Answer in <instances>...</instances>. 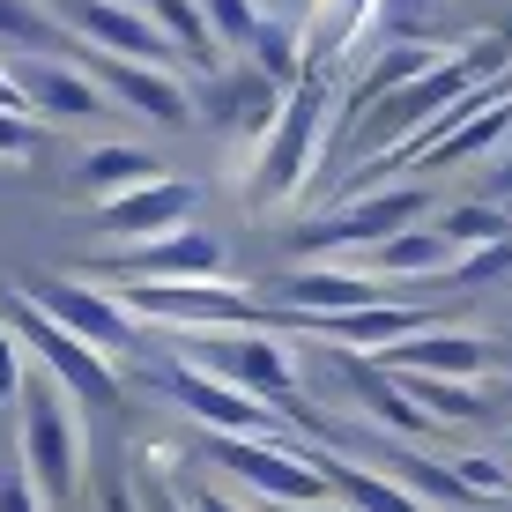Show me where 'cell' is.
I'll return each mask as SVG.
<instances>
[{
	"mask_svg": "<svg viewBox=\"0 0 512 512\" xmlns=\"http://www.w3.org/2000/svg\"><path fill=\"white\" fill-rule=\"evenodd\" d=\"M30 305H45L67 334H82L104 357H127L134 349V312H127L119 290H82V282H67V275H45V282H30Z\"/></svg>",
	"mask_w": 512,
	"mask_h": 512,
	"instance_id": "cell-11",
	"label": "cell"
},
{
	"mask_svg": "<svg viewBox=\"0 0 512 512\" xmlns=\"http://www.w3.org/2000/svg\"><path fill=\"white\" fill-rule=\"evenodd\" d=\"M386 372H423V379H475L490 364V342L483 334H453V327H431V334H416V342H401V349H386Z\"/></svg>",
	"mask_w": 512,
	"mask_h": 512,
	"instance_id": "cell-17",
	"label": "cell"
},
{
	"mask_svg": "<svg viewBox=\"0 0 512 512\" xmlns=\"http://www.w3.org/2000/svg\"><path fill=\"white\" fill-rule=\"evenodd\" d=\"M282 104H290V90L268 82L260 67H223V75H208V90H201L208 127L231 134V141H253V156L268 149V134L282 127Z\"/></svg>",
	"mask_w": 512,
	"mask_h": 512,
	"instance_id": "cell-10",
	"label": "cell"
},
{
	"mask_svg": "<svg viewBox=\"0 0 512 512\" xmlns=\"http://www.w3.org/2000/svg\"><path fill=\"white\" fill-rule=\"evenodd\" d=\"M431 216V186L401 179V186H379V193H357V201H342L327 223H312V231H297V253H379L386 238L416 231V223Z\"/></svg>",
	"mask_w": 512,
	"mask_h": 512,
	"instance_id": "cell-6",
	"label": "cell"
},
{
	"mask_svg": "<svg viewBox=\"0 0 512 512\" xmlns=\"http://www.w3.org/2000/svg\"><path fill=\"white\" fill-rule=\"evenodd\" d=\"M327 75H305L290 90V104H282V127L268 134V149L253 156V179H245V193H253V208H290L297 193L312 186V171L327 164Z\"/></svg>",
	"mask_w": 512,
	"mask_h": 512,
	"instance_id": "cell-1",
	"label": "cell"
},
{
	"mask_svg": "<svg viewBox=\"0 0 512 512\" xmlns=\"http://www.w3.org/2000/svg\"><path fill=\"white\" fill-rule=\"evenodd\" d=\"M164 394L179 401V409L201 423L208 438H282V409H268V401H253L245 386L201 372V364L171 357L164 364Z\"/></svg>",
	"mask_w": 512,
	"mask_h": 512,
	"instance_id": "cell-8",
	"label": "cell"
},
{
	"mask_svg": "<svg viewBox=\"0 0 512 512\" xmlns=\"http://www.w3.org/2000/svg\"><path fill=\"white\" fill-rule=\"evenodd\" d=\"M312 461H320L334 498H349V512H423V498L394 468H364V461H349V453H312Z\"/></svg>",
	"mask_w": 512,
	"mask_h": 512,
	"instance_id": "cell-18",
	"label": "cell"
},
{
	"mask_svg": "<svg viewBox=\"0 0 512 512\" xmlns=\"http://www.w3.org/2000/svg\"><path fill=\"white\" fill-rule=\"evenodd\" d=\"M8 75L23 82V104H30V112H52V119H97L104 104H112L82 60H30V52H23Z\"/></svg>",
	"mask_w": 512,
	"mask_h": 512,
	"instance_id": "cell-16",
	"label": "cell"
},
{
	"mask_svg": "<svg viewBox=\"0 0 512 512\" xmlns=\"http://www.w3.org/2000/svg\"><path fill=\"white\" fill-rule=\"evenodd\" d=\"M23 342H15V327L0 320V409H15V401H23Z\"/></svg>",
	"mask_w": 512,
	"mask_h": 512,
	"instance_id": "cell-30",
	"label": "cell"
},
{
	"mask_svg": "<svg viewBox=\"0 0 512 512\" xmlns=\"http://www.w3.org/2000/svg\"><path fill=\"white\" fill-rule=\"evenodd\" d=\"M186 216H193V186L186 179H156V186H134V193H119V201H104L97 231L112 245H149V238L186 231Z\"/></svg>",
	"mask_w": 512,
	"mask_h": 512,
	"instance_id": "cell-15",
	"label": "cell"
},
{
	"mask_svg": "<svg viewBox=\"0 0 512 512\" xmlns=\"http://www.w3.org/2000/svg\"><path fill=\"white\" fill-rule=\"evenodd\" d=\"M0 512H45V490H38V475H30L23 446L0 453Z\"/></svg>",
	"mask_w": 512,
	"mask_h": 512,
	"instance_id": "cell-26",
	"label": "cell"
},
{
	"mask_svg": "<svg viewBox=\"0 0 512 512\" xmlns=\"http://www.w3.org/2000/svg\"><path fill=\"white\" fill-rule=\"evenodd\" d=\"M119 275L127 282H223V238L216 231H171L149 245H119Z\"/></svg>",
	"mask_w": 512,
	"mask_h": 512,
	"instance_id": "cell-14",
	"label": "cell"
},
{
	"mask_svg": "<svg viewBox=\"0 0 512 512\" xmlns=\"http://www.w3.org/2000/svg\"><path fill=\"white\" fill-rule=\"evenodd\" d=\"M179 357L201 364V372L245 386L253 401H268V409L290 416L297 409V357L275 342L268 327H245V334H179Z\"/></svg>",
	"mask_w": 512,
	"mask_h": 512,
	"instance_id": "cell-4",
	"label": "cell"
},
{
	"mask_svg": "<svg viewBox=\"0 0 512 512\" xmlns=\"http://www.w3.org/2000/svg\"><path fill=\"white\" fill-rule=\"evenodd\" d=\"M141 8L156 15V30H164L201 75H223V38H216V23H208L201 0H141Z\"/></svg>",
	"mask_w": 512,
	"mask_h": 512,
	"instance_id": "cell-21",
	"label": "cell"
},
{
	"mask_svg": "<svg viewBox=\"0 0 512 512\" xmlns=\"http://www.w3.org/2000/svg\"><path fill=\"white\" fill-rule=\"evenodd\" d=\"M453 475H461L475 498H505V490H512V468L498 461V453H461V461H453Z\"/></svg>",
	"mask_w": 512,
	"mask_h": 512,
	"instance_id": "cell-28",
	"label": "cell"
},
{
	"mask_svg": "<svg viewBox=\"0 0 512 512\" xmlns=\"http://www.w3.org/2000/svg\"><path fill=\"white\" fill-rule=\"evenodd\" d=\"M498 275H512V238L483 245V253H461L446 282H453V290H483V282H498Z\"/></svg>",
	"mask_w": 512,
	"mask_h": 512,
	"instance_id": "cell-27",
	"label": "cell"
},
{
	"mask_svg": "<svg viewBox=\"0 0 512 512\" xmlns=\"http://www.w3.org/2000/svg\"><path fill=\"white\" fill-rule=\"evenodd\" d=\"M490 193H498V201L512 208V156H498V171H490Z\"/></svg>",
	"mask_w": 512,
	"mask_h": 512,
	"instance_id": "cell-35",
	"label": "cell"
},
{
	"mask_svg": "<svg viewBox=\"0 0 512 512\" xmlns=\"http://www.w3.org/2000/svg\"><path fill=\"white\" fill-rule=\"evenodd\" d=\"M45 8L60 15L67 38H90V52H112V60L164 67L171 52H179L164 30H156V15L149 8H127V0H45Z\"/></svg>",
	"mask_w": 512,
	"mask_h": 512,
	"instance_id": "cell-9",
	"label": "cell"
},
{
	"mask_svg": "<svg viewBox=\"0 0 512 512\" xmlns=\"http://www.w3.org/2000/svg\"><path fill=\"white\" fill-rule=\"evenodd\" d=\"M82 193L104 208V201H119V193H134V186H156L164 171H156V156L149 149H134V141H97L90 156H82Z\"/></svg>",
	"mask_w": 512,
	"mask_h": 512,
	"instance_id": "cell-20",
	"label": "cell"
},
{
	"mask_svg": "<svg viewBox=\"0 0 512 512\" xmlns=\"http://www.w3.org/2000/svg\"><path fill=\"white\" fill-rule=\"evenodd\" d=\"M97 505H104V512H141V483H134V475H104Z\"/></svg>",
	"mask_w": 512,
	"mask_h": 512,
	"instance_id": "cell-32",
	"label": "cell"
},
{
	"mask_svg": "<svg viewBox=\"0 0 512 512\" xmlns=\"http://www.w3.org/2000/svg\"><path fill=\"white\" fill-rule=\"evenodd\" d=\"M208 461L223 475H238L253 498L297 505V512H320L327 505V475L312 453H297L290 438H208Z\"/></svg>",
	"mask_w": 512,
	"mask_h": 512,
	"instance_id": "cell-7",
	"label": "cell"
},
{
	"mask_svg": "<svg viewBox=\"0 0 512 512\" xmlns=\"http://www.w3.org/2000/svg\"><path fill=\"white\" fill-rule=\"evenodd\" d=\"M401 386H409V401L431 423H475V416H490V401L475 394L468 379H423V372H401Z\"/></svg>",
	"mask_w": 512,
	"mask_h": 512,
	"instance_id": "cell-22",
	"label": "cell"
},
{
	"mask_svg": "<svg viewBox=\"0 0 512 512\" xmlns=\"http://www.w3.org/2000/svg\"><path fill=\"white\" fill-rule=\"evenodd\" d=\"M134 483H141V512H186V490L171 483V468H164V461H156V468L141 461V468H134Z\"/></svg>",
	"mask_w": 512,
	"mask_h": 512,
	"instance_id": "cell-29",
	"label": "cell"
},
{
	"mask_svg": "<svg viewBox=\"0 0 512 512\" xmlns=\"http://www.w3.org/2000/svg\"><path fill=\"white\" fill-rule=\"evenodd\" d=\"M15 416H23V438H15V446H23L30 475H38L45 505H67V498L82 490V423H75V394H67V386L38 364V372L23 379Z\"/></svg>",
	"mask_w": 512,
	"mask_h": 512,
	"instance_id": "cell-2",
	"label": "cell"
},
{
	"mask_svg": "<svg viewBox=\"0 0 512 512\" xmlns=\"http://www.w3.org/2000/svg\"><path fill=\"white\" fill-rule=\"evenodd\" d=\"M0 320L15 327V342H23L75 401H90V409H119V372H112V357H104V349H90L82 334H67L45 305H30V297H8V305H0Z\"/></svg>",
	"mask_w": 512,
	"mask_h": 512,
	"instance_id": "cell-3",
	"label": "cell"
},
{
	"mask_svg": "<svg viewBox=\"0 0 512 512\" xmlns=\"http://www.w3.org/2000/svg\"><path fill=\"white\" fill-rule=\"evenodd\" d=\"M75 60L97 75V90L112 97V104H127V112L156 119V127H186V119H193V97H186V82L171 75V67H149V60H112V52H90V45H82Z\"/></svg>",
	"mask_w": 512,
	"mask_h": 512,
	"instance_id": "cell-12",
	"label": "cell"
},
{
	"mask_svg": "<svg viewBox=\"0 0 512 512\" xmlns=\"http://www.w3.org/2000/svg\"><path fill=\"white\" fill-rule=\"evenodd\" d=\"M438 231H446L453 253H483V245L512 238V216H505V201H461V208L438 216Z\"/></svg>",
	"mask_w": 512,
	"mask_h": 512,
	"instance_id": "cell-24",
	"label": "cell"
},
{
	"mask_svg": "<svg viewBox=\"0 0 512 512\" xmlns=\"http://www.w3.org/2000/svg\"><path fill=\"white\" fill-rule=\"evenodd\" d=\"M312 8H320V0H312Z\"/></svg>",
	"mask_w": 512,
	"mask_h": 512,
	"instance_id": "cell-36",
	"label": "cell"
},
{
	"mask_svg": "<svg viewBox=\"0 0 512 512\" xmlns=\"http://www.w3.org/2000/svg\"><path fill=\"white\" fill-rule=\"evenodd\" d=\"M320 512H327V505H320Z\"/></svg>",
	"mask_w": 512,
	"mask_h": 512,
	"instance_id": "cell-37",
	"label": "cell"
},
{
	"mask_svg": "<svg viewBox=\"0 0 512 512\" xmlns=\"http://www.w3.org/2000/svg\"><path fill=\"white\" fill-rule=\"evenodd\" d=\"M275 297H282V320L290 327H312V320H342V312H372L386 305V282L379 275H364V268H290L275 282Z\"/></svg>",
	"mask_w": 512,
	"mask_h": 512,
	"instance_id": "cell-13",
	"label": "cell"
},
{
	"mask_svg": "<svg viewBox=\"0 0 512 512\" xmlns=\"http://www.w3.org/2000/svg\"><path fill=\"white\" fill-rule=\"evenodd\" d=\"M186 512H245V505L223 498V490H208V483H186Z\"/></svg>",
	"mask_w": 512,
	"mask_h": 512,
	"instance_id": "cell-33",
	"label": "cell"
},
{
	"mask_svg": "<svg viewBox=\"0 0 512 512\" xmlns=\"http://www.w3.org/2000/svg\"><path fill=\"white\" fill-rule=\"evenodd\" d=\"M453 245L438 223H416V231H401V238H386L379 253H364V275H379V282H416V275H453Z\"/></svg>",
	"mask_w": 512,
	"mask_h": 512,
	"instance_id": "cell-19",
	"label": "cell"
},
{
	"mask_svg": "<svg viewBox=\"0 0 512 512\" xmlns=\"http://www.w3.org/2000/svg\"><path fill=\"white\" fill-rule=\"evenodd\" d=\"M0 38H8V45H38L45 60L75 52V38L60 30V15H52L45 0H0Z\"/></svg>",
	"mask_w": 512,
	"mask_h": 512,
	"instance_id": "cell-23",
	"label": "cell"
},
{
	"mask_svg": "<svg viewBox=\"0 0 512 512\" xmlns=\"http://www.w3.org/2000/svg\"><path fill=\"white\" fill-rule=\"evenodd\" d=\"M38 119H23V112H0V156H30L38 149Z\"/></svg>",
	"mask_w": 512,
	"mask_h": 512,
	"instance_id": "cell-31",
	"label": "cell"
},
{
	"mask_svg": "<svg viewBox=\"0 0 512 512\" xmlns=\"http://www.w3.org/2000/svg\"><path fill=\"white\" fill-rule=\"evenodd\" d=\"M0 112H30V104H23V82H15L8 67H0Z\"/></svg>",
	"mask_w": 512,
	"mask_h": 512,
	"instance_id": "cell-34",
	"label": "cell"
},
{
	"mask_svg": "<svg viewBox=\"0 0 512 512\" xmlns=\"http://www.w3.org/2000/svg\"><path fill=\"white\" fill-rule=\"evenodd\" d=\"M201 8H208V23H216V38H223V45H238V52H253L260 23H268L253 0H201Z\"/></svg>",
	"mask_w": 512,
	"mask_h": 512,
	"instance_id": "cell-25",
	"label": "cell"
},
{
	"mask_svg": "<svg viewBox=\"0 0 512 512\" xmlns=\"http://www.w3.org/2000/svg\"><path fill=\"white\" fill-rule=\"evenodd\" d=\"M134 320L156 327H179V334H245V327H268V305H253L231 282H119Z\"/></svg>",
	"mask_w": 512,
	"mask_h": 512,
	"instance_id": "cell-5",
	"label": "cell"
}]
</instances>
